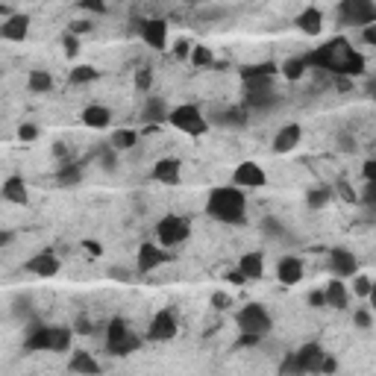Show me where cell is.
Listing matches in <instances>:
<instances>
[{
	"label": "cell",
	"instance_id": "obj_1",
	"mask_svg": "<svg viewBox=\"0 0 376 376\" xmlns=\"http://www.w3.org/2000/svg\"><path fill=\"white\" fill-rule=\"evenodd\" d=\"M308 68L327 71L332 77H359L365 71V56L353 50V45L347 38H332V42L320 45L318 50L306 53Z\"/></svg>",
	"mask_w": 376,
	"mask_h": 376
},
{
	"label": "cell",
	"instance_id": "obj_2",
	"mask_svg": "<svg viewBox=\"0 0 376 376\" xmlns=\"http://www.w3.org/2000/svg\"><path fill=\"white\" fill-rule=\"evenodd\" d=\"M206 212L212 214L214 221L221 224H244L247 221V200H244V191L233 185H224V188H214L209 194V203H206Z\"/></svg>",
	"mask_w": 376,
	"mask_h": 376
},
{
	"label": "cell",
	"instance_id": "obj_3",
	"mask_svg": "<svg viewBox=\"0 0 376 376\" xmlns=\"http://www.w3.org/2000/svg\"><path fill=\"white\" fill-rule=\"evenodd\" d=\"M68 347H71V329H65V327H33L24 341V350L65 353Z\"/></svg>",
	"mask_w": 376,
	"mask_h": 376
},
{
	"label": "cell",
	"instance_id": "obj_4",
	"mask_svg": "<svg viewBox=\"0 0 376 376\" xmlns=\"http://www.w3.org/2000/svg\"><path fill=\"white\" fill-rule=\"evenodd\" d=\"M244 103L250 109H259L267 112L279 103V94L274 88V77H265V79H244Z\"/></svg>",
	"mask_w": 376,
	"mask_h": 376
},
{
	"label": "cell",
	"instance_id": "obj_5",
	"mask_svg": "<svg viewBox=\"0 0 376 376\" xmlns=\"http://www.w3.org/2000/svg\"><path fill=\"white\" fill-rule=\"evenodd\" d=\"M324 347L320 344H303L297 353H291L285 359V365H282V370H294V373H318L324 370Z\"/></svg>",
	"mask_w": 376,
	"mask_h": 376
},
{
	"label": "cell",
	"instance_id": "obj_6",
	"mask_svg": "<svg viewBox=\"0 0 376 376\" xmlns=\"http://www.w3.org/2000/svg\"><path fill=\"white\" fill-rule=\"evenodd\" d=\"M106 347H109V353H115V356H130L141 347V338L120 318H115L109 329H106Z\"/></svg>",
	"mask_w": 376,
	"mask_h": 376
},
{
	"label": "cell",
	"instance_id": "obj_7",
	"mask_svg": "<svg viewBox=\"0 0 376 376\" xmlns=\"http://www.w3.org/2000/svg\"><path fill=\"white\" fill-rule=\"evenodd\" d=\"M235 324H238L241 332L259 335V338H262V335L271 332L274 320H271V315H267V308H265V306H259V303H247V306L235 315Z\"/></svg>",
	"mask_w": 376,
	"mask_h": 376
},
{
	"label": "cell",
	"instance_id": "obj_8",
	"mask_svg": "<svg viewBox=\"0 0 376 376\" xmlns=\"http://www.w3.org/2000/svg\"><path fill=\"white\" fill-rule=\"evenodd\" d=\"M168 120H171V124L177 127L180 132H185V136H203V132L209 130V120L203 118V112H200L194 103H185V106H177V109H171Z\"/></svg>",
	"mask_w": 376,
	"mask_h": 376
},
{
	"label": "cell",
	"instance_id": "obj_9",
	"mask_svg": "<svg viewBox=\"0 0 376 376\" xmlns=\"http://www.w3.org/2000/svg\"><path fill=\"white\" fill-rule=\"evenodd\" d=\"M338 21L341 26H368L376 21V3L373 0H341Z\"/></svg>",
	"mask_w": 376,
	"mask_h": 376
},
{
	"label": "cell",
	"instance_id": "obj_10",
	"mask_svg": "<svg viewBox=\"0 0 376 376\" xmlns=\"http://www.w3.org/2000/svg\"><path fill=\"white\" fill-rule=\"evenodd\" d=\"M188 235H191V224H188V218H180V214H165L156 224V238L162 247H177Z\"/></svg>",
	"mask_w": 376,
	"mask_h": 376
},
{
	"label": "cell",
	"instance_id": "obj_11",
	"mask_svg": "<svg viewBox=\"0 0 376 376\" xmlns=\"http://www.w3.org/2000/svg\"><path fill=\"white\" fill-rule=\"evenodd\" d=\"M173 335H177V318H173V312H159L150 320L147 338H150V341H171Z\"/></svg>",
	"mask_w": 376,
	"mask_h": 376
},
{
	"label": "cell",
	"instance_id": "obj_12",
	"mask_svg": "<svg viewBox=\"0 0 376 376\" xmlns=\"http://www.w3.org/2000/svg\"><path fill=\"white\" fill-rule=\"evenodd\" d=\"M233 182L238 188H262L265 185V171L256 162H241L233 173Z\"/></svg>",
	"mask_w": 376,
	"mask_h": 376
},
{
	"label": "cell",
	"instance_id": "obj_13",
	"mask_svg": "<svg viewBox=\"0 0 376 376\" xmlns=\"http://www.w3.org/2000/svg\"><path fill=\"white\" fill-rule=\"evenodd\" d=\"M141 38L153 50H165L168 45V24L159 21V18H150V21H141Z\"/></svg>",
	"mask_w": 376,
	"mask_h": 376
},
{
	"label": "cell",
	"instance_id": "obj_14",
	"mask_svg": "<svg viewBox=\"0 0 376 376\" xmlns=\"http://www.w3.org/2000/svg\"><path fill=\"white\" fill-rule=\"evenodd\" d=\"M26 271L36 274V276H42V279L56 276V274H59V259L53 256L50 250H42V253H36V256L26 262Z\"/></svg>",
	"mask_w": 376,
	"mask_h": 376
},
{
	"label": "cell",
	"instance_id": "obj_15",
	"mask_svg": "<svg viewBox=\"0 0 376 376\" xmlns=\"http://www.w3.org/2000/svg\"><path fill=\"white\" fill-rule=\"evenodd\" d=\"M165 262H168V253L159 244H141V250H139V271L141 274H150Z\"/></svg>",
	"mask_w": 376,
	"mask_h": 376
},
{
	"label": "cell",
	"instance_id": "obj_16",
	"mask_svg": "<svg viewBox=\"0 0 376 376\" xmlns=\"http://www.w3.org/2000/svg\"><path fill=\"white\" fill-rule=\"evenodd\" d=\"M329 267L335 276H356V256L350 250L335 247V250H329Z\"/></svg>",
	"mask_w": 376,
	"mask_h": 376
},
{
	"label": "cell",
	"instance_id": "obj_17",
	"mask_svg": "<svg viewBox=\"0 0 376 376\" xmlns=\"http://www.w3.org/2000/svg\"><path fill=\"white\" fill-rule=\"evenodd\" d=\"M26 33H30V18L26 15H9L0 26V36L6 38V42H24Z\"/></svg>",
	"mask_w": 376,
	"mask_h": 376
},
{
	"label": "cell",
	"instance_id": "obj_18",
	"mask_svg": "<svg viewBox=\"0 0 376 376\" xmlns=\"http://www.w3.org/2000/svg\"><path fill=\"white\" fill-rule=\"evenodd\" d=\"M180 159H159V162L153 165V180L156 182H165V185H177L180 182Z\"/></svg>",
	"mask_w": 376,
	"mask_h": 376
},
{
	"label": "cell",
	"instance_id": "obj_19",
	"mask_svg": "<svg viewBox=\"0 0 376 376\" xmlns=\"http://www.w3.org/2000/svg\"><path fill=\"white\" fill-rule=\"evenodd\" d=\"M276 276H279L282 285H297V282L303 279V262H300V259H294V256L279 259V265H276Z\"/></svg>",
	"mask_w": 376,
	"mask_h": 376
},
{
	"label": "cell",
	"instance_id": "obj_20",
	"mask_svg": "<svg viewBox=\"0 0 376 376\" xmlns=\"http://www.w3.org/2000/svg\"><path fill=\"white\" fill-rule=\"evenodd\" d=\"M300 136H303L300 124L282 127V130L276 132V139H274V150H276V153H288V150H294V147L300 144Z\"/></svg>",
	"mask_w": 376,
	"mask_h": 376
},
{
	"label": "cell",
	"instance_id": "obj_21",
	"mask_svg": "<svg viewBox=\"0 0 376 376\" xmlns=\"http://www.w3.org/2000/svg\"><path fill=\"white\" fill-rule=\"evenodd\" d=\"M297 26H300L306 36H318L320 30H324V15H320V9L308 6L306 12H300V15H297Z\"/></svg>",
	"mask_w": 376,
	"mask_h": 376
},
{
	"label": "cell",
	"instance_id": "obj_22",
	"mask_svg": "<svg viewBox=\"0 0 376 376\" xmlns=\"http://www.w3.org/2000/svg\"><path fill=\"white\" fill-rule=\"evenodd\" d=\"M324 291H327V306H332V308H347V303H350V294H347L341 276H335Z\"/></svg>",
	"mask_w": 376,
	"mask_h": 376
},
{
	"label": "cell",
	"instance_id": "obj_23",
	"mask_svg": "<svg viewBox=\"0 0 376 376\" xmlns=\"http://www.w3.org/2000/svg\"><path fill=\"white\" fill-rule=\"evenodd\" d=\"M109 120H112V112L106 109V106H88V109L83 112V124L86 127H94V130L109 127Z\"/></svg>",
	"mask_w": 376,
	"mask_h": 376
},
{
	"label": "cell",
	"instance_id": "obj_24",
	"mask_svg": "<svg viewBox=\"0 0 376 376\" xmlns=\"http://www.w3.org/2000/svg\"><path fill=\"white\" fill-rule=\"evenodd\" d=\"M171 112H168V106L165 100H159V97H150L144 103V112H141V120H147V124H159V120H165Z\"/></svg>",
	"mask_w": 376,
	"mask_h": 376
},
{
	"label": "cell",
	"instance_id": "obj_25",
	"mask_svg": "<svg viewBox=\"0 0 376 376\" xmlns=\"http://www.w3.org/2000/svg\"><path fill=\"white\" fill-rule=\"evenodd\" d=\"M3 197L9 200V203H26V185H24V180L21 177H9L6 182H3Z\"/></svg>",
	"mask_w": 376,
	"mask_h": 376
},
{
	"label": "cell",
	"instance_id": "obj_26",
	"mask_svg": "<svg viewBox=\"0 0 376 376\" xmlns=\"http://www.w3.org/2000/svg\"><path fill=\"white\" fill-rule=\"evenodd\" d=\"M241 271L247 274V279H259L265 274V262H262V253H247V256H241Z\"/></svg>",
	"mask_w": 376,
	"mask_h": 376
},
{
	"label": "cell",
	"instance_id": "obj_27",
	"mask_svg": "<svg viewBox=\"0 0 376 376\" xmlns=\"http://www.w3.org/2000/svg\"><path fill=\"white\" fill-rule=\"evenodd\" d=\"M279 68L274 62H262V65H247L244 71H241V79H265V77H276Z\"/></svg>",
	"mask_w": 376,
	"mask_h": 376
},
{
	"label": "cell",
	"instance_id": "obj_28",
	"mask_svg": "<svg viewBox=\"0 0 376 376\" xmlns=\"http://www.w3.org/2000/svg\"><path fill=\"white\" fill-rule=\"evenodd\" d=\"M56 180H59L62 188H74L79 180H83V171H79V165H74V162H65L56 173Z\"/></svg>",
	"mask_w": 376,
	"mask_h": 376
},
{
	"label": "cell",
	"instance_id": "obj_29",
	"mask_svg": "<svg viewBox=\"0 0 376 376\" xmlns=\"http://www.w3.org/2000/svg\"><path fill=\"white\" fill-rule=\"evenodd\" d=\"M306 71H308L306 53H303V56H294V59H288L285 65H282V77H285V79H291V83H294V79H300Z\"/></svg>",
	"mask_w": 376,
	"mask_h": 376
},
{
	"label": "cell",
	"instance_id": "obj_30",
	"mask_svg": "<svg viewBox=\"0 0 376 376\" xmlns=\"http://www.w3.org/2000/svg\"><path fill=\"white\" fill-rule=\"evenodd\" d=\"M71 370H74V373H97L100 365H97V361H94L88 353H77V356L71 359Z\"/></svg>",
	"mask_w": 376,
	"mask_h": 376
},
{
	"label": "cell",
	"instance_id": "obj_31",
	"mask_svg": "<svg viewBox=\"0 0 376 376\" xmlns=\"http://www.w3.org/2000/svg\"><path fill=\"white\" fill-rule=\"evenodd\" d=\"M329 197H332V188H312V191L306 194V206L308 209H320V206L329 203Z\"/></svg>",
	"mask_w": 376,
	"mask_h": 376
},
{
	"label": "cell",
	"instance_id": "obj_32",
	"mask_svg": "<svg viewBox=\"0 0 376 376\" xmlns=\"http://www.w3.org/2000/svg\"><path fill=\"white\" fill-rule=\"evenodd\" d=\"M136 141H139L136 130H118L115 136H112V147H115V150H130Z\"/></svg>",
	"mask_w": 376,
	"mask_h": 376
},
{
	"label": "cell",
	"instance_id": "obj_33",
	"mask_svg": "<svg viewBox=\"0 0 376 376\" xmlns=\"http://www.w3.org/2000/svg\"><path fill=\"white\" fill-rule=\"evenodd\" d=\"M97 79V71L91 68V65H79V68L71 71V83L74 86H86V83H94Z\"/></svg>",
	"mask_w": 376,
	"mask_h": 376
},
{
	"label": "cell",
	"instance_id": "obj_34",
	"mask_svg": "<svg viewBox=\"0 0 376 376\" xmlns=\"http://www.w3.org/2000/svg\"><path fill=\"white\" fill-rule=\"evenodd\" d=\"M53 88V79L47 71H33L30 74V91H50Z\"/></svg>",
	"mask_w": 376,
	"mask_h": 376
},
{
	"label": "cell",
	"instance_id": "obj_35",
	"mask_svg": "<svg viewBox=\"0 0 376 376\" xmlns=\"http://www.w3.org/2000/svg\"><path fill=\"white\" fill-rule=\"evenodd\" d=\"M191 62L197 65V68H203V65H212V62H214V56H212V50H209V47L197 45V47L191 50Z\"/></svg>",
	"mask_w": 376,
	"mask_h": 376
},
{
	"label": "cell",
	"instance_id": "obj_36",
	"mask_svg": "<svg viewBox=\"0 0 376 376\" xmlns=\"http://www.w3.org/2000/svg\"><path fill=\"white\" fill-rule=\"evenodd\" d=\"M221 120H224V124H235V127H244V109H226Z\"/></svg>",
	"mask_w": 376,
	"mask_h": 376
},
{
	"label": "cell",
	"instance_id": "obj_37",
	"mask_svg": "<svg viewBox=\"0 0 376 376\" xmlns=\"http://www.w3.org/2000/svg\"><path fill=\"white\" fill-rule=\"evenodd\" d=\"M370 285H373V282H370L368 276H356V279H353V291L359 294V297H368V294H370Z\"/></svg>",
	"mask_w": 376,
	"mask_h": 376
},
{
	"label": "cell",
	"instance_id": "obj_38",
	"mask_svg": "<svg viewBox=\"0 0 376 376\" xmlns=\"http://www.w3.org/2000/svg\"><path fill=\"white\" fill-rule=\"evenodd\" d=\"M150 83H153V74H150V68H141V71H136V88L147 91V88H150Z\"/></svg>",
	"mask_w": 376,
	"mask_h": 376
},
{
	"label": "cell",
	"instance_id": "obj_39",
	"mask_svg": "<svg viewBox=\"0 0 376 376\" xmlns=\"http://www.w3.org/2000/svg\"><path fill=\"white\" fill-rule=\"evenodd\" d=\"M62 45H65V53H68V56H77V53H79V45H77V36H74V33L65 36Z\"/></svg>",
	"mask_w": 376,
	"mask_h": 376
},
{
	"label": "cell",
	"instance_id": "obj_40",
	"mask_svg": "<svg viewBox=\"0 0 376 376\" xmlns=\"http://www.w3.org/2000/svg\"><path fill=\"white\" fill-rule=\"evenodd\" d=\"M79 6L88 12H106V0H79Z\"/></svg>",
	"mask_w": 376,
	"mask_h": 376
},
{
	"label": "cell",
	"instance_id": "obj_41",
	"mask_svg": "<svg viewBox=\"0 0 376 376\" xmlns=\"http://www.w3.org/2000/svg\"><path fill=\"white\" fill-rule=\"evenodd\" d=\"M212 306L224 312V308H230V297H226V294H221V291H214V294H212Z\"/></svg>",
	"mask_w": 376,
	"mask_h": 376
},
{
	"label": "cell",
	"instance_id": "obj_42",
	"mask_svg": "<svg viewBox=\"0 0 376 376\" xmlns=\"http://www.w3.org/2000/svg\"><path fill=\"white\" fill-rule=\"evenodd\" d=\"M308 303H312L315 308H324L327 306V291H312L308 294Z\"/></svg>",
	"mask_w": 376,
	"mask_h": 376
},
{
	"label": "cell",
	"instance_id": "obj_43",
	"mask_svg": "<svg viewBox=\"0 0 376 376\" xmlns=\"http://www.w3.org/2000/svg\"><path fill=\"white\" fill-rule=\"evenodd\" d=\"M361 38H365L370 47H376V24H368L365 30H361Z\"/></svg>",
	"mask_w": 376,
	"mask_h": 376
},
{
	"label": "cell",
	"instance_id": "obj_44",
	"mask_svg": "<svg viewBox=\"0 0 376 376\" xmlns=\"http://www.w3.org/2000/svg\"><path fill=\"white\" fill-rule=\"evenodd\" d=\"M353 320H356V327H361V329H368V327H370V315L365 312V308H359V312L353 315Z\"/></svg>",
	"mask_w": 376,
	"mask_h": 376
},
{
	"label": "cell",
	"instance_id": "obj_45",
	"mask_svg": "<svg viewBox=\"0 0 376 376\" xmlns=\"http://www.w3.org/2000/svg\"><path fill=\"white\" fill-rule=\"evenodd\" d=\"M18 136H21V139H24V141H33V139H36V136H38V130H36V127H33V124H24V127H21V130H18Z\"/></svg>",
	"mask_w": 376,
	"mask_h": 376
},
{
	"label": "cell",
	"instance_id": "obj_46",
	"mask_svg": "<svg viewBox=\"0 0 376 376\" xmlns=\"http://www.w3.org/2000/svg\"><path fill=\"white\" fill-rule=\"evenodd\" d=\"M338 194H341V197H344V200H347V203H356V194H353V191H350V185H347V182H344V180H341V182H338Z\"/></svg>",
	"mask_w": 376,
	"mask_h": 376
},
{
	"label": "cell",
	"instance_id": "obj_47",
	"mask_svg": "<svg viewBox=\"0 0 376 376\" xmlns=\"http://www.w3.org/2000/svg\"><path fill=\"white\" fill-rule=\"evenodd\" d=\"M191 50H194V47L188 45V42H180V45H177V50H173V53H177V59H188V56H191Z\"/></svg>",
	"mask_w": 376,
	"mask_h": 376
},
{
	"label": "cell",
	"instance_id": "obj_48",
	"mask_svg": "<svg viewBox=\"0 0 376 376\" xmlns=\"http://www.w3.org/2000/svg\"><path fill=\"white\" fill-rule=\"evenodd\" d=\"M365 180H368V182H376V159L365 162Z\"/></svg>",
	"mask_w": 376,
	"mask_h": 376
},
{
	"label": "cell",
	"instance_id": "obj_49",
	"mask_svg": "<svg viewBox=\"0 0 376 376\" xmlns=\"http://www.w3.org/2000/svg\"><path fill=\"white\" fill-rule=\"evenodd\" d=\"M365 200H368V206L376 209V182H368V191H365Z\"/></svg>",
	"mask_w": 376,
	"mask_h": 376
},
{
	"label": "cell",
	"instance_id": "obj_50",
	"mask_svg": "<svg viewBox=\"0 0 376 376\" xmlns=\"http://www.w3.org/2000/svg\"><path fill=\"white\" fill-rule=\"evenodd\" d=\"M88 30H91V24H88V21H74V24H71V33H74V36L88 33Z\"/></svg>",
	"mask_w": 376,
	"mask_h": 376
},
{
	"label": "cell",
	"instance_id": "obj_51",
	"mask_svg": "<svg viewBox=\"0 0 376 376\" xmlns=\"http://www.w3.org/2000/svg\"><path fill=\"white\" fill-rule=\"evenodd\" d=\"M109 276H112V279H130V274L124 271V267H112Z\"/></svg>",
	"mask_w": 376,
	"mask_h": 376
},
{
	"label": "cell",
	"instance_id": "obj_52",
	"mask_svg": "<svg viewBox=\"0 0 376 376\" xmlns=\"http://www.w3.org/2000/svg\"><path fill=\"white\" fill-rule=\"evenodd\" d=\"M77 332H83V335L91 332V327H88V320H86V318H79V320H77Z\"/></svg>",
	"mask_w": 376,
	"mask_h": 376
},
{
	"label": "cell",
	"instance_id": "obj_53",
	"mask_svg": "<svg viewBox=\"0 0 376 376\" xmlns=\"http://www.w3.org/2000/svg\"><path fill=\"white\" fill-rule=\"evenodd\" d=\"M86 250H88V253H94V256H100V253H103L97 241H86Z\"/></svg>",
	"mask_w": 376,
	"mask_h": 376
},
{
	"label": "cell",
	"instance_id": "obj_54",
	"mask_svg": "<svg viewBox=\"0 0 376 376\" xmlns=\"http://www.w3.org/2000/svg\"><path fill=\"white\" fill-rule=\"evenodd\" d=\"M335 368H338V365H335V359H324V373H329Z\"/></svg>",
	"mask_w": 376,
	"mask_h": 376
},
{
	"label": "cell",
	"instance_id": "obj_55",
	"mask_svg": "<svg viewBox=\"0 0 376 376\" xmlns=\"http://www.w3.org/2000/svg\"><path fill=\"white\" fill-rule=\"evenodd\" d=\"M368 297H370V306H373V312H376V282L370 285V294H368Z\"/></svg>",
	"mask_w": 376,
	"mask_h": 376
},
{
	"label": "cell",
	"instance_id": "obj_56",
	"mask_svg": "<svg viewBox=\"0 0 376 376\" xmlns=\"http://www.w3.org/2000/svg\"><path fill=\"white\" fill-rule=\"evenodd\" d=\"M368 91H370V97L376 100V83H370V86H368Z\"/></svg>",
	"mask_w": 376,
	"mask_h": 376
}]
</instances>
